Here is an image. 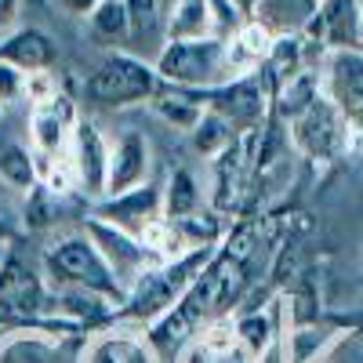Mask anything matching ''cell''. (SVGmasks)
<instances>
[{"label": "cell", "mask_w": 363, "mask_h": 363, "mask_svg": "<svg viewBox=\"0 0 363 363\" xmlns=\"http://www.w3.org/2000/svg\"><path fill=\"white\" fill-rule=\"evenodd\" d=\"M153 69L160 84L186 91H211L236 77L258 73L240 58L233 40H167Z\"/></svg>", "instance_id": "1"}, {"label": "cell", "mask_w": 363, "mask_h": 363, "mask_svg": "<svg viewBox=\"0 0 363 363\" xmlns=\"http://www.w3.org/2000/svg\"><path fill=\"white\" fill-rule=\"evenodd\" d=\"M40 269L55 291H84L113 301V306H124V294H128L124 284L116 280V272L109 269V262L91 244L84 229L51 240L40 255Z\"/></svg>", "instance_id": "2"}, {"label": "cell", "mask_w": 363, "mask_h": 363, "mask_svg": "<svg viewBox=\"0 0 363 363\" xmlns=\"http://www.w3.org/2000/svg\"><path fill=\"white\" fill-rule=\"evenodd\" d=\"M0 316L11 327L26 323V327L44 330V335L55 330V323H51L55 291L44 277V269L22 258L18 251H8L4 262H0Z\"/></svg>", "instance_id": "3"}, {"label": "cell", "mask_w": 363, "mask_h": 363, "mask_svg": "<svg viewBox=\"0 0 363 363\" xmlns=\"http://www.w3.org/2000/svg\"><path fill=\"white\" fill-rule=\"evenodd\" d=\"M84 91H87L91 102L109 106V109H124V106H138V102L153 99L160 91V77L149 62H142V58H135L128 51H109L102 62L91 69Z\"/></svg>", "instance_id": "4"}, {"label": "cell", "mask_w": 363, "mask_h": 363, "mask_svg": "<svg viewBox=\"0 0 363 363\" xmlns=\"http://www.w3.org/2000/svg\"><path fill=\"white\" fill-rule=\"evenodd\" d=\"M287 128H291V145L306 160H316V164L342 160V157L356 153V138L363 142V135L345 124V116L330 106L327 95H320L306 113L294 116Z\"/></svg>", "instance_id": "5"}, {"label": "cell", "mask_w": 363, "mask_h": 363, "mask_svg": "<svg viewBox=\"0 0 363 363\" xmlns=\"http://www.w3.org/2000/svg\"><path fill=\"white\" fill-rule=\"evenodd\" d=\"M203 106L215 109L222 120H229L236 135H251L262 131L269 120H272V91L265 84L262 73H247V77H236L222 87H211L200 91Z\"/></svg>", "instance_id": "6"}, {"label": "cell", "mask_w": 363, "mask_h": 363, "mask_svg": "<svg viewBox=\"0 0 363 363\" xmlns=\"http://www.w3.org/2000/svg\"><path fill=\"white\" fill-rule=\"evenodd\" d=\"M247 18L225 0H174L164 15L167 40H233Z\"/></svg>", "instance_id": "7"}, {"label": "cell", "mask_w": 363, "mask_h": 363, "mask_svg": "<svg viewBox=\"0 0 363 363\" xmlns=\"http://www.w3.org/2000/svg\"><path fill=\"white\" fill-rule=\"evenodd\" d=\"M91 218H99L128 236L145 240V233L164 218V186L145 182L138 189H128L120 196H102L91 203Z\"/></svg>", "instance_id": "8"}, {"label": "cell", "mask_w": 363, "mask_h": 363, "mask_svg": "<svg viewBox=\"0 0 363 363\" xmlns=\"http://www.w3.org/2000/svg\"><path fill=\"white\" fill-rule=\"evenodd\" d=\"M320 84L330 106L345 116V124L363 135V48L323 55Z\"/></svg>", "instance_id": "9"}, {"label": "cell", "mask_w": 363, "mask_h": 363, "mask_svg": "<svg viewBox=\"0 0 363 363\" xmlns=\"http://www.w3.org/2000/svg\"><path fill=\"white\" fill-rule=\"evenodd\" d=\"M301 37H306L309 44H320L323 55L363 48L359 4L356 0H320V4H313V11L306 15Z\"/></svg>", "instance_id": "10"}, {"label": "cell", "mask_w": 363, "mask_h": 363, "mask_svg": "<svg viewBox=\"0 0 363 363\" xmlns=\"http://www.w3.org/2000/svg\"><path fill=\"white\" fill-rule=\"evenodd\" d=\"M69 171L73 186L95 203L106 196V174H109V138L95 120H77L73 142H69Z\"/></svg>", "instance_id": "11"}, {"label": "cell", "mask_w": 363, "mask_h": 363, "mask_svg": "<svg viewBox=\"0 0 363 363\" xmlns=\"http://www.w3.org/2000/svg\"><path fill=\"white\" fill-rule=\"evenodd\" d=\"M84 233L91 236V244H95V247L102 251V258H106V262H109V269L116 272V280L124 284V291L142 277L145 269L160 265V262L153 258V251L145 247V240L128 236V233H120V229H113V225L99 222V218H87Z\"/></svg>", "instance_id": "12"}, {"label": "cell", "mask_w": 363, "mask_h": 363, "mask_svg": "<svg viewBox=\"0 0 363 363\" xmlns=\"http://www.w3.org/2000/svg\"><path fill=\"white\" fill-rule=\"evenodd\" d=\"M153 174V145L135 128L120 131L109 142V174H106V196H120L128 189H138Z\"/></svg>", "instance_id": "13"}, {"label": "cell", "mask_w": 363, "mask_h": 363, "mask_svg": "<svg viewBox=\"0 0 363 363\" xmlns=\"http://www.w3.org/2000/svg\"><path fill=\"white\" fill-rule=\"evenodd\" d=\"M77 120L80 113L69 95H55L51 102L33 106L29 109V149L37 157H66Z\"/></svg>", "instance_id": "14"}, {"label": "cell", "mask_w": 363, "mask_h": 363, "mask_svg": "<svg viewBox=\"0 0 363 363\" xmlns=\"http://www.w3.org/2000/svg\"><path fill=\"white\" fill-rule=\"evenodd\" d=\"M178 363H255V356L236 342L233 316H218L203 323L196 335L182 345Z\"/></svg>", "instance_id": "15"}, {"label": "cell", "mask_w": 363, "mask_h": 363, "mask_svg": "<svg viewBox=\"0 0 363 363\" xmlns=\"http://www.w3.org/2000/svg\"><path fill=\"white\" fill-rule=\"evenodd\" d=\"M58 58L55 40L44 33V29H15L8 40H0V62L15 66L18 73H48Z\"/></svg>", "instance_id": "16"}, {"label": "cell", "mask_w": 363, "mask_h": 363, "mask_svg": "<svg viewBox=\"0 0 363 363\" xmlns=\"http://www.w3.org/2000/svg\"><path fill=\"white\" fill-rule=\"evenodd\" d=\"M157 116H164L167 124L182 128V131H193V124L203 113V95L200 91H186V87H171V84H160V91L149 99Z\"/></svg>", "instance_id": "17"}, {"label": "cell", "mask_w": 363, "mask_h": 363, "mask_svg": "<svg viewBox=\"0 0 363 363\" xmlns=\"http://www.w3.org/2000/svg\"><path fill=\"white\" fill-rule=\"evenodd\" d=\"M203 207V189L189 167H174L171 178L164 182V218H189L200 215Z\"/></svg>", "instance_id": "18"}, {"label": "cell", "mask_w": 363, "mask_h": 363, "mask_svg": "<svg viewBox=\"0 0 363 363\" xmlns=\"http://www.w3.org/2000/svg\"><path fill=\"white\" fill-rule=\"evenodd\" d=\"M189 135H193V149H196L203 160H218L225 149L240 138V135L233 131L229 120H222L215 109H207V106H203V113H200V120L193 124Z\"/></svg>", "instance_id": "19"}, {"label": "cell", "mask_w": 363, "mask_h": 363, "mask_svg": "<svg viewBox=\"0 0 363 363\" xmlns=\"http://www.w3.org/2000/svg\"><path fill=\"white\" fill-rule=\"evenodd\" d=\"M0 182L11 189L29 193L37 186V157L33 149H26L18 142H0Z\"/></svg>", "instance_id": "20"}, {"label": "cell", "mask_w": 363, "mask_h": 363, "mask_svg": "<svg viewBox=\"0 0 363 363\" xmlns=\"http://www.w3.org/2000/svg\"><path fill=\"white\" fill-rule=\"evenodd\" d=\"M91 22V33H95L99 40H128L131 37V18H128V8L124 0H99V8L87 15Z\"/></svg>", "instance_id": "21"}, {"label": "cell", "mask_w": 363, "mask_h": 363, "mask_svg": "<svg viewBox=\"0 0 363 363\" xmlns=\"http://www.w3.org/2000/svg\"><path fill=\"white\" fill-rule=\"evenodd\" d=\"M106 338H109V345H113L120 363H160L157 345L149 342V335L138 330V327H131V330H124V327L106 330Z\"/></svg>", "instance_id": "22"}, {"label": "cell", "mask_w": 363, "mask_h": 363, "mask_svg": "<svg viewBox=\"0 0 363 363\" xmlns=\"http://www.w3.org/2000/svg\"><path fill=\"white\" fill-rule=\"evenodd\" d=\"M58 193H51L48 186H37L26 193V207H22V222H26V229H48V225H55V218H58Z\"/></svg>", "instance_id": "23"}, {"label": "cell", "mask_w": 363, "mask_h": 363, "mask_svg": "<svg viewBox=\"0 0 363 363\" xmlns=\"http://www.w3.org/2000/svg\"><path fill=\"white\" fill-rule=\"evenodd\" d=\"M124 8H128V18H131V37L149 33V29L164 18L160 0H124Z\"/></svg>", "instance_id": "24"}, {"label": "cell", "mask_w": 363, "mask_h": 363, "mask_svg": "<svg viewBox=\"0 0 363 363\" xmlns=\"http://www.w3.org/2000/svg\"><path fill=\"white\" fill-rule=\"evenodd\" d=\"M22 95H26V73H18L8 62H0V106H11Z\"/></svg>", "instance_id": "25"}, {"label": "cell", "mask_w": 363, "mask_h": 363, "mask_svg": "<svg viewBox=\"0 0 363 363\" xmlns=\"http://www.w3.org/2000/svg\"><path fill=\"white\" fill-rule=\"evenodd\" d=\"M80 363H120V359H116V352H113V345H109V338H106V330L87 342V349H84V359H80Z\"/></svg>", "instance_id": "26"}, {"label": "cell", "mask_w": 363, "mask_h": 363, "mask_svg": "<svg viewBox=\"0 0 363 363\" xmlns=\"http://www.w3.org/2000/svg\"><path fill=\"white\" fill-rule=\"evenodd\" d=\"M327 323H330V327H338L342 335L349 330V335L363 338V306H359V309H349V313H330Z\"/></svg>", "instance_id": "27"}, {"label": "cell", "mask_w": 363, "mask_h": 363, "mask_svg": "<svg viewBox=\"0 0 363 363\" xmlns=\"http://www.w3.org/2000/svg\"><path fill=\"white\" fill-rule=\"evenodd\" d=\"M18 15H22V0H0V40H8L18 29Z\"/></svg>", "instance_id": "28"}, {"label": "cell", "mask_w": 363, "mask_h": 363, "mask_svg": "<svg viewBox=\"0 0 363 363\" xmlns=\"http://www.w3.org/2000/svg\"><path fill=\"white\" fill-rule=\"evenodd\" d=\"M62 4V11H69V15H80V18H87L91 11L99 8V0H58Z\"/></svg>", "instance_id": "29"}, {"label": "cell", "mask_w": 363, "mask_h": 363, "mask_svg": "<svg viewBox=\"0 0 363 363\" xmlns=\"http://www.w3.org/2000/svg\"><path fill=\"white\" fill-rule=\"evenodd\" d=\"M15 236H18V225H15V218L8 215V211H0V244H4V247H11V244H15Z\"/></svg>", "instance_id": "30"}, {"label": "cell", "mask_w": 363, "mask_h": 363, "mask_svg": "<svg viewBox=\"0 0 363 363\" xmlns=\"http://www.w3.org/2000/svg\"><path fill=\"white\" fill-rule=\"evenodd\" d=\"M225 4H233L244 18H255V15H258V8H262V0H225Z\"/></svg>", "instance_id": "31"}, {"label": "cell", "mask_w": 363, "mask_h": 363, "mask_svg": "<svg viewBox=\"0 0 363 363\" xmlns=\"http://www.w3.org/2000/svg\"><path fill=\"white\" fill-rule=\"evenodd\" d=\"M8 251H11V247H4V244H0V262H4V255H8Z\"/></svg>", "instance_id": "32"}, {"label": "cell", "mask_w": 363, "mask_h": 363, "mask_svg": "<svg viewBox=\"0 0 363 363\" xmlns=\"http://www.w3.org/2000/svg\"><path fill=\"white\" fill-rule=\"evenodd\" d=\"M4 327H11V323H8V320H4V316H0V330H4Z\"/></svg>", "instance_id": "33"}, {"label": "cell", "mask_w": 363, "mask_h": 363, "mask_svg": "<svg viewBox=\"0 0 363 363\" xmlns=\"http://www.w3.org/2000/svg\"><path fill=\"white\" fill-rule=\"evenodd\" d=\"M313 4H320V0H309V8H313Z\"/></svg>", "instance_id": "34"}]
</instances>
